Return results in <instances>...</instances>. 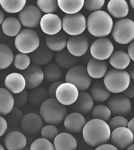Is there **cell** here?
Here are the masks:
<instances>
[{
  "label": "cell",
  "instance_id": "cell-7",
  "mask_svg": "<svg viewBox=\"0 0 134 150\" xmlns=\"http://www.w3.org/2000/svg\"><path fill=\"white\" fill-rule=\"evenodd\" d=\"M92 78L90 76L85 67L76 65L69 69L66 76L67 83L76 86L78 92L87 90L92 82Z\"/></svg>",
  "mask_w": 134,
  "mask_h": 150
},
{
  "label": "cell",
  "instance_id": "cell-1",
  "mask_svg": "<svg viewBox=\"0 0 134 150\" xmlns=\"http://www.w3.org/2000/svg\"><path fill=\"white\" fill-rule=\"evenodd\" d=\"M82 131L85 142L93 147L106 144L110 138L109 126L101 120L93 119L89 121L85 124Z\"/></svg>",
  "mask_w": 134,
  "mask_h": 150
},
{
  "label": "cell",
  "instance_id": "cell-39",
  "mask_svg": "<svg viewBox=\"0 0 134 150\" xmlns=\"http://www.w3.org/2000/svg\"><path fill=\"white\" fill-rule=\"evenodd\" d=\"M37 4L40 11L47 14L53 13L59 7L57 0H38Z\"/></svg>",
  "mask_w": 134,
  "mask_h": 150
},
{
  "label": "cell",
  "instance_id": "cell-31",
  "mask_svg": "<svg viewBox=\"0 0 134 150\" xmlns=\"http://www.w3.org/2000/svg\"><path fill=\"white\" fill-rule=\"evenodd\" d=\"M14 107L12 94L6 89L0 88V116H5Z\"/></svg>",
  "mask_w": 134,
  "mask_h": 150
},
{
  "label": "cell",
  "instance_id": "cell-48",
  "mask_svg": "<svg viewBox=\"0 0 134 150\" xmlns=\"http://www.w3.org/2000/svg\"><path fill=\"white\" fill-rule=\"evenodd\" d=\"M8 128L6 121L4 117L0 116V137L5 134Z\"/></svg>",
  "mask_w": 134,
  "mask_h": 150
},
{
  "label": "cell",
  "instance_id": "cell-8",
  "mask_svg": "<svg viewBox=\"0 0 134 150\" xmlns=\"http://www.w3.org/2000/svg\"><path fill=\"white\" fill-rule=\"evenodd\" d=\"M86 26V18L78 12L73 14L65 15L62 21L63 30L71 36L79 35L85 30Z\"/></svg>",
  "mask_w": 134,
  "mask_h": 150
},
{
  "label": "cell",
  "instance_id": "cell-51",
  "mask_svg": "<svg viewBox=\"0 0 134 150\" xmlns=\"http://www.w3.org/2000/svg\"><path fill=\"white\" fill-rule=\"evenodd\" d=\"M134 118H133L130 122H128L127 128L134 134Z\"/></svg>",
  "mask_w": 134,
  "mask_h": 150
},
{
  "label": "cell",
  "instance_id": "cell-14",
  "mask_svg": "<svg viewBox=\"0 0 134 150\" xmlns=\"http://www.w3.org/2000/svg\"><path fill=\"white\" fill-rule=\"evenodd\" d=\"M26 82V88L29 89L40 86L44 79L43 71L39 66L33 64L21 72Z\"/></svg>",
  "mask_w": 134,
  "mask_h": 150
},
{
  "label": "cell",
  "instance_id": "cell-2",
  "mask_svg": "<svg viewBox=\"0 0 134 150\" xmlns=\"http://www.w3.org/2000/svg\"><path fill=\"white\" fill-rule=\"evenodd\" d=\"M89 32L98 38L107 36L111 32L113 26L110 16L102 10L95 11L89 16L86 22Z\"/></svg>",
  "mask_w": 134,
  "mask_h": 150
},
{
  "label": "cell",
  "instance_id": "cell-27",
  "mask_svg": "<svg viewBox=\"0 0 134 150\" xmlns=\"http://www.w3.org/2000/svg\"><path fill=\"white\" fill-rule=\"evenodd\" d=\"M67 41L66 35L62 32L53 35L46 36V45L53 51L59 52L64 49Z\"/></svg>",
  "mask_w": 134,
  "mask_h": 150
},
{
  "label": "cell",
  "instance_id": "cell-49",
  "mask_svg": "<svg viewBox=\"0 0 134 150\" xmlns=\"http://www.w3.org/2000/svg\"><path fill=\"white\" fill-rule=\"evenodd\" d=\"M95 150H118V149L111 144H105L98 146Z\"/></svg>",
  "mask_w": 134,
  "mask_h": 150
},
{
  "label": "cell",
  "instance_id": "cell-26",
  "mask_svg": "<svg viewBox=\"0 0 134 150\" xmlns=\"http://www.w3.org/2000/svg\"><path fill=\"white\" fill-rule=\"evenodd\" d=\"M87 71L90 76L94 79H100L107 72V63L104 61L91 59L88 63Z\"/></svg>",
  "mask_w": 134,
  "mask_h": 150
},
{
  "label": "cell",
  "instance_id": "cell-22",
  "mask_svg": "<svg viewBox=\"0 0 134 150\" xmlns=\"http://www.w3.org/2000/svg\"><path fill=\"white\" fill-rule=\"evenodd\" d=\"M25 136L18 131L8 134L4 139V144L8 150H22L26 145Z\"/></svg>",
  "mask_w": 134,
  "mask_h": 150
},
{
  "label": "cell",
  "instance_id": "cell-6",
  "mask_svg": "<svg viewBox=\"0 0 134 150\" xmlns=\"http://www.w3.org/2000/svg\"><path fill=\"white\" fill-rule=\"evenodd\" d=\"M111 32L112 36L116 42L128 44L134 40V22L129 18H122L115 23Z\"/></svg>",
  "mask_w": 134,
  "mask_h": 150
},
{
  "label": "cell",
  "instance_id": "cell-45",
  "mask_svg": "<svg viewBox=\"0 0 134 150\" xmlns=\"http://www.w3.org/2000/svg\"><path fill=\"white\" fill-rule=\"evenodd\" d=\"M105 0H85L84 1V7L90 11H99L104 6Z\"/></svg>",
  "mask_w": 134,
  "mask_h": 150
},
{
  "label": "cell",
  "instance_id": "cell-55",
  "mask_svg": "<svg viewBox=\"0 0 134 150\" xmlns=\"http://www.w3.org/2000/svg\"><path fill=\"white\" fill-rule=\"evenodd\" d=\"M130 5H131L132 8L133 9H134V0H130Z\"/></svg>",
  "mask_w": 134,
  "mask_h": 150
},
{
  "label": "cell",
  "instance_id": "cell-30",
  "mask_svg": "<svg viewBox=\"0 0 134 150\" xmlns=\"http://www.w3.org/2000/svg\"><path fill=\"white\" fill-rule=\"evenodd\" d=\"M130 62L128 53L123 51L114 52L110 57V63L113 67L117 70H124L129 65Z\"/></svg>",
  "mask_w": 134,
  "mask_h": 150
},
{
  "label": "cell",
  "instance_id": "cell-10",
  "mask_svg": "<svg viewBox=\"0 0 134 150\" xmlns=\"http://www.w3.org/2000/svg\"><path fill=\"white\" fill-rule=\"evenodd\" d=\"M114 47L111 40L107 38H100L91 45L90 52L94 58L104 61L110 57L113 53Z\"/></svg>",
  "mask_w": 134,
  "mask_h": 150
},
{
  "label": "cell",
  "instance_id": "cell-38",
  "mask_svg": "<svg viewBox=\"0 0 134 150\" xmlns=\"http://www.w3.org/2000/svg\"><path fill=\"white\" fill-rule=\"evenodd\" d=\"M91 115L93 119L101 120L106 122L110 118L111 112L107 106L99 105L92 109Z\"/></svg>",
  "mask_w": 134,
  "mask_h": 150
},
{
  "label": "cell",
  "instance_id": "cell-28",
  "mask_svg": "<svg viewBox=\"0 0 134 150\" xmlns=\"http://www.w3.org/2000/svg\"><path fill=\"white\" fill-rule=\"evenodd\" d=\"M48 92L43 87L38 86L32 89L28 94V101L30 104L35 107H38L48 100Z\"/></svg>",
  "mask_w": 134,
  "mask_h": 150
},
{
  "label": "cell",
  "instance_id": "cell-43",
  "mask_svg": "<svg viewBox=\"0 0 134 150\" xmlns=\"http://www.w3.org/2000/svg\"><path fill=\"white\" fill-rule=\"evenodd\" d=\"M27 91L25 89L20 93L13 94L14 107L18 108L23 107L28 101Z\"/></svg>",
  "mask_w": 134,
  "mask_h": 150
},
{
  "label": "cell",
  "instance_id": "cell-47",
  "mask_svg": "<svg viewBox=\"0 0 134 150\" xmlns=\"http://www.w3.org/2000/svg\"><path fill=\"white\" fill-rule=\"evenodd\" d=\"M123 95L127 98H134V82L133 80H131L128 87L123 92Z\"/></svg>",
  "mask_w": 134,
  "mask_h": 150
},
{
  "label": "cell",
  "instance_id": "cell-46",
  "mask_svg": "<svg viewBox=\"0 0 134 150\" xmlns=\"http://www.w3.org/2000/svg\"><path fill=\"white\" fill-rule=\"evenodd\" d=\"M64 82L62 81H57L54 82L50 86L48 91V96L50 98H55L56 92L59 86Z\"/></svg>",
  "mask_w": 134,
  "mask_h": 150
},
{
  "label": "cell",
  "instance_id": "cell-41",
  "mask_svg": "<svg viewBox=\"0 0 134 150\" xmlns=\"http://www.w3.org/2000/svg\"><path fill=\"white\" fill-rule=\"evenodd\" d=\"M54 145L49 141L44 138H39L31 145L30 150H52Z\"/></svg>",
  "mask_w": 134,
  "mask_h": 150
},
{
  "label": "cell",
  "instance_id": "cell-25",
  "mask_svg": "<svg viewBox=\"0 0 134 150\" xmlns=\"http://www.w3.org/2000/svg\"><path fill=\"white\" fill-rule=\"evenodd\" d=\"M107 10L115 18H123L129 13V6L125 0H111L107 5Z\"/></svg>",
  "mask_w": 134,
  "mask_h": 150
},
{
  "label": "cell",
  "instance_id": "cell-12",
  "mask_svg": "<svg viewBox=\"0 0 134 150\" xmlns=\"http://www.w3.org/2000/svg\"><path fill=\"white\" fill-rule=\"evenodd\" d=\"M110 138L113 146L118 149H126L133 142V134L126 127L118 128L113 130Z\"/></svg>",
  "mask_w": 134,
  "mask_h": 150
},
{
  "label": "cell",
  "instance_id": "cell-56",
  "mask_svg": "<svg viewBox=\"0 0 134 150\" xmlns=\"http://www.w3.org/2000/svg\"><path fill=\"white\" fill-rule=\"evenodd\" d=\"M0 150H4V147H3L1 144H0Z\"/></svg>",
  "mask_w": 134,
  "mask_h": 150
},
{
  "label": "cell",
  "instance_id": "cell-50",
  "mask_svg": "<svg viewBox=\"0 0 134 150\" xmlns=\"http://www.w3.org/2000/svg\"><path fill=\"white\" fill-rule=\"evenodd\" d=\"M134 42L133 41L130 44L128 48V55L130 59L133 61H134Z\"/></svg>",
  "mask_w": 134,
  "mask_h": 150
},
{
  "label": "cell",
  "instance_id": "cell-35",
  "mask_svg": "<svg viewBox=\"0 0 134 150\" xmlns=\"http://www.w3.org/2000/svg\"><path fill=\"white\" fill-rule=\"evenodd\" d=\"M26 0H0V4L6 12L17 13L21 11L26 4Z\"/></svg>",
  "mask_w": 134,
  "mask_h": 150
},
{
  "label": "cell",
  "instance_id": "cell-21",
  "mask_svg": "<svg viewBox=\"0 0 134 150\" xmlns=\"http://www.w3.org/2000/svg\"><path fill=\"white\" fill-rule=\"evenodd\" d=\"M64 120L66 129L72 133H78L82 132L86 124L83 115L77 112L68 115Z\"/></svg>",
  "mask_w": 134,
  "mask_h": 150
},
{
  "label": "cell",
  "instance_id": "cell-32",
  "mask_svg": "<svg viewBox=\"0 0 134 150\" xmlns=\"http://www.w3.org/2000/svg\"><path fill=\"white\" fill-rule=\"evenodd\" d=\"M59 7L67 14H73L80 11L84 6V0H58Z\"/></svg>",
  "mask_w": 134,
  "mask_h": 150
},
{
  "label": "cell",
  "instance_id": "cell-52",
  "mask_svg": "<svg viewBox=\"0 0 134 150\" xmlns=\"http://www.w3.org/2000/svg\"><path fill=\"white\" fill-rule=\"evenodd\" d=\"M128 74H129L130 79L131 78V79L133 80L134 79V67L133 66L130 67L129 70H128Z\"/></svg>",
  "mask_w": 134,
  "mask_h": 150
},
{
  "label": "cell",
  "instance_id": "cell-37",
  "mask_svg": "<svg viewBox=\"0 0 134 150\" xmlns=\"http://www.w3.org/2000/svg\"><path fill=\"white\" fill-rule=\"evenodd\" d=\"M5 116L4 119L7 123L8 127H16L21 125L24 116L21 111L15 107H13L11 112Z\"/></svg>",
  "mask_w": 134,
  "mask_h": 150
},
{
  "label": "cell",
  "instance_id": "cell-34",
  "mask_svg": "<svg viewBox=\"0 0 134 150\" xmlns=\"http://www.w3.org/2000/svg\"><path fill=\"white\" fill-rule=\"evenodd\" d=\"M44 78L48 81L55 82L62 77V70L60 67L55 63H48L43 70Z\"/></svg>",
  "mask_w": 134,
  "mask_h": 150
},
{
  "label": "cell",
  "instance_id": "cell-13",
  "mask_svg": "<svg viewBox=\"0 0 134 150\" xmlns=\"http://www.w3.org/2000/svg\"><path fill=\"white\" fill-rule=\"evenodd\" d=\"M78 89L72 84L64 83L60 85L56 92L57 101L65 106L73 104L78 98Z\"/></svg>",
  "mask_w": 134,
  "mask_h": 150
},
{
  "label": "cell",
  "instance_id": "cell-54",
  "mask_svg": "<svg viewBox=\"0 0 134 150\" xmlns=\"http://www.w3.org/2000/svg\"><path fill=\"white\" fill-rule=\"evenodd\" d=\"M128 148L127 150H134V145L133 144H132Z\"/></svg>",
  "mask_w": 134,
  "mask_h": 150
},
{
  "label": "cell",
  "instance_id": "cell-3",
  "mask_svg": "<svg viewBox=\"0 0 134 150\" xmlns=\"http://www.w3.org/2000/svg\"><path fill=\"white\" fill-rule=\"evenodd\" d=\"M42 120L48 125L57 126L64 121L67 115L65 106L56 98H50L45 101L40 107Z\"/></svg>",
  "mask_w": 134,
  "mask_h": 150
},
{
  "label": "cell",
  "instance_id": "cell-33",
  "mask_svg": "<svg viewBox=\"0 0 134 150\" xmlns=\"http://www.w3.org/2000/svg\"><path fill=\"white\" fill-rule=\"evenodd\" d=\"M21 24L17 18L13 17H9L6 18L2 23L3 32L6 35L10 37H14L20 32Z\"/></svg>",
  "mask_w": 134,
  "mask_h": 150
},
{
  "label": "cell",
  "instance_id": "cell-42",
  "mask_svg": "<svg viewBox=\"0 0 134 150\" xmlns=\"http://www.w3.org/2000/svg\"><path fill=\"white\" fill-rule=\"evenodd\" d=\"M41 131L43 138L47 139L49 141L55 139L56 136L58 134V130L54 125H46L42 128Z\"/></svg>",
  "mask_w": 134,
  "mask_h": 150
},
{
  "label": "cell",
  "instance_id": "cell-53",
  "mask_svg": "<svg viewBox=\"0 0 134 150\" xmlns=\"http://www.w3.org/2000/svg\"><path fill=\"white\" fill-rule=\"evenodd\" d=\"M4 15L1 10H0V25L3 23L4 21Z\"/></svg>",
  "mask_w": 134,
  "mask_h": 150
},
{
  "label": "cell",
  "instance_id": "cell-40",
  "mask_svg": "<svg viewBox=\"0 0 134 150\" xmlns=\"http://www.w3.org/2000/svg\"><path fill=\"white\" fill-rule=\"evenodd\" d=\"M30 59L26 54L19 53L16 54L13 57V64L18 70H23L30 65Z\"/></svg>",
  "mask_w": 134,
  "mask_h": 150
},
{
  "label": "cell",
  "instance_id": "cell-15",
  "mask_svg": "<svg viewBox=\"0 0 134 150\" xmlns=\"http://www.w3.org/2000/svg\"><path fill=\"white\" fill-rule=\"evenodd\" d=\"M89 45L88 39L84 34L71 36L67 42V49L74 56L79 57L87 51Z\"/></svg>",
  "mask_w": 134,
  "mask_h": 150
},
{
  "label": "cell",
  "instance_id": "cell-16",
  "mask_svg": "<svg viewBox=\"0 0 134 150\" xmlns=\"http://www.w3.org/2000/svg\"><path fill=\"white\" fill-rule=\"evenodd\" d=\"M43 126V120L41 116L35 113H30L25 115L21 123L23 131L30 135H35L40 133Z\"/></svg>",
  "mask_w": 134,
  "mask_h": 150
},
{
  "label": "cell",
  "instance_id": "cell-20",
  "mask_svg": "<svg viewBox=\"0 0 134 150\" xmlns=\"http://www.w3.org/2000/svg\"><path fill=\"white\" fill-rule=\"evenodd\" d=\"M6 89L13 94L21 92L25 89L26 82L21 74L13 73L6 77L4 81Z\"/></svg>",
  "mask_w": 134,
  "mask_h": 150
},
{
  "label": "cell",
  "instance_id": "cell-24",
  "mask_svg": "<svg viewBox=\"0 0 134 150\" xmlns=\"http://www.w3.org/2000/svg\"><path fill=\"white\" fill-rule=\"evenodd\" d=\"M54 146L55 150H76L77 141L73 136L68 133H62L54 139Z\"/></svg>",
  "mask_w": 134,
  "mask_h": 150
},
{
  "label": "cell",
  "instance_id": "cell-44",
  "mask_svg": "<svg viewBox=\"0 0 134 150\" xmlns=\"http://www.w3.org/2000/svg\"><path fill=\"white\" fill-rule=\"evenodd\" d=\"M128 123V120L123 116H116L110 121L108 125L111 131L118 128H127Z\"/></svg>",
  "mask_w": 134,
  "mask_h": 150
},
{
  "label": "cell",
  "instance_id": "cell-29",
  "mask_svg": "<svg viewBox=\"0 0 134 150\" xmlns=\"http://www.w3.org/2000/svg\"><path fill=\"white\" fill-rule=\"evenodd\" d=\"M90 94L92 98L98 102H102L109 98L111 94L102 81H96L92 84L90 88Z\"/></svg>",
  "mask_w": 134,
  "mask_h": 150
},
{
  "label": "cell",
  "instance_id": "cell-5",
  "mask_svg": "<svg viewBox=\"0 0 134 150\" xmlns=\"http://www.w3.org/2000/svg\"><path fill=\"white\" fill-rule=\"evenodd\" d=\"M15 45L18 51L23 54H30L39 47L40 38L34 30L25 29L22 30L16 36Z\"/></svg>",
  "mask_w": 134,
  "mask_h": 150
},
{
  "label": "cell",
  "instance_id": "cell-36",
  "mask_svg": "<svg viewBox=\"0 0 134 150\" xmlns=\"http://www.w3.org/2000/svg\"><path fill=\"white\" fill-rule=\"evenodd\" d=\"M12 50L6 45L0 44V69L9 67L13 60Z\"/></svg>",
  "mask_w": 134,
  "mask_h": 150
},
{
  "label": "cell",
  "instance_id": "cell-19",
  "mask_svg": "<svg viewBox=\"0 0 134 150\" xmlns=\"http://www.w3.org/2000/svg\"><path fill=\"white\" fill-rule=\"evenodd\" d=\"M93 106V100L90 94L86 92H79L78 98L71 105V108L74 112L83 116L89 112Z\"/></svg>",
  "mask_w": 134,
  "mask_h": 150
},
{
  "label": "cell",
  "instance_id": "cell-4",
  "mask_svg": "<svg viewBox=\"0 0 134 150\" xmlns=\"http://www.w3.org/2000/svg\"><path fill=\"white\" fill-rule=\"evenodd\" d=\"M130 80L129 74L126 70L113 69L106 73L104 83L111 92L119 93L128 87Z\"/></svg>",
  "mask_w": 134,
  "mask_h": 150
},
{
  "label": "cell",
  "instance_id": "cell-11",
  "mask_svg": "<svg viewBox=\"0 0 134 150\" xmlns=\"http://www.w3.org/2000/svg\"><path fill=\"white\" fill-rule=\"evenodd\" d=\"M107 106L111 112L116 116H126L131 110L130 100L122 94L114 95L110 98L107 101Z\"/></svg>",
  "mask_w": 134,
  "mask_h": 150
},
{
  "label": "cell",
  "instance_id": "cell-23",
  "mask_svg": "<svg viewBox=\"0 0 134 150\" xmlns=\"http://www.w3.org/2000/svg\"><path fill=\"white\" fill-rule=\"evenodd\" d=\"M55 58L57 64L60 67L66 69H70L76 66L79 62V57L74 56L66 48L57 52Z\"/></svg>",
  "mask_w": 134,
  "mask_h": 150
},
{
  "label": "cell",
  "instance_id": "cell-17",
  "mask_svg": "<svg viewBox=\"0 0 134 150\" xmlns=\"http://www.w3.org/2000/svg\"><path fill=\"white\" fill-rule=\"evenodd\" d=\"M43 32L48 35H53L60 32L62 21L58 16L54 14H46L41 18L40 23Z\"/></svg>",
  "mask_w": 134,
  "mask_h": 150
},
{
  "label": "cell",
  "instance_id": "cell-57",
  "mask_svg": "<svg viewBox=\"0 0 134 150\" xmlns=\"http://www.w3.org/2000/svg\"><path fill=\"white\" fill-rule=\"evenodd\" d=\"M52 150H55V148H54V149H53Z\"/></svg>",
  "mask_w": 134,
  "mask_h": 150
},
{
  "label": "cell",
  "instance_id": "cell-9",
  "mask_svg": "<svg viewBox=\"0 0 134 150\" xmlns=\"http://www.w3.org/2000/svg\"><path fill=\"white\" fill-rule=\"evenodd\" d=\"M18 17L23 26L27 28H34L40 25L42 13L37 7L27 5L19 12Z\"/></svg>",
  "mask_w": 134,
  "mask_h": 150
},
{
  "label": "cell",
  "instance_id": "cell-18",
  "mask_svg": "<svg viewBox=\"0 0 134 150\" xmlns=\"http://www.w3.org/2000/svg\"><path fill=\"white\" fill-rule=\"evenodd\" d=\"M54 52L45 43L40 45L38 48L30 53L29 57L32 64L38 66L45 65L53 58Z\"/></svg>",
  "mask_w": 134,
  "mask_h": 150
}]
</instances>
